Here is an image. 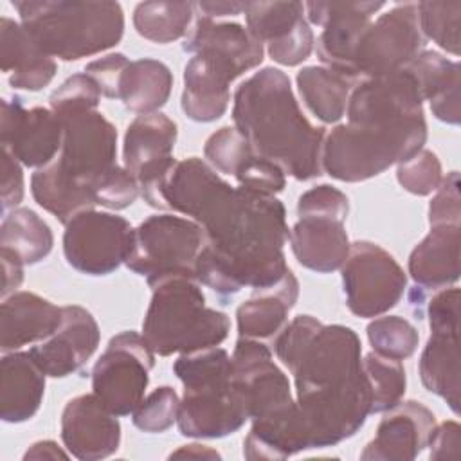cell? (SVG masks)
<instances>
[{"instance_id": "cell-1", "label": "cell", "mask_w": 461, "mask_h": 461, "mask_svg": "<svg viewBox=\"0 0 461 461\" xmlns=\"http://www.w3.org/2000/svg\"><path fill=\"white\" fill-rule=\"evenodd\" d=\"M193 220L205 238L194 277L216 294L265 288L288 270L285 245L290 229L285 205L276 196L232 187L221 178Z\"/></svg>"}, {"instance_id": "cell-2", "label": "cell", "mask_w": 461, "mask_h": 461, "mask_svg": "<svg viewBox=\"0 0 461 461\" xmlns=\"http://www.w3.org/2000/svg\"><path fill=\"white\" fill-rule=\"evenodd\" d=\"M232 121L256 155L295 180L322 175L324 128H315L304 117L283 70L265 67L245 79L234 92Z\"/></svg>"}, {"instance_id": "cell-3", "label": "cell", "mask_w": 461, "mask_h": 461, "mask_svg": "<svg viewBox=\"0 0 461 461\" xmlns=\"http://www.w3.org/2000/svg\"><path fill=\"white\" fill-rule=\"evenodd\" d=\"M20 23L50 58L77 61L115 47L124 34L117 2H13Z\"/></svg>"}, {"instance_id": "cell-4", "label": "cell", "mask_w": 461, "mask_h": 461, "mask_svg": "<svg viewBox=\"0 0 461 461\" xmlns=\"http://www.w3.org/2000/svg\"><path fill=\"white\" fill-rule=\"evenodd\" d=\"M173 371L184 385L178 430L185 438L216 439L240 430L249 409L230 382V355L218 346L182 353Z\"/></svg>"}, {"instance_id": "cell-5", "label": "cell", "mask_w": 461, "mask_h": 461, "mask_svg": "<svg viewBox=\"0 0 461 461\" xmlns=\"http://www.w3.org/2000/svg\"><path fill=\"white\" fill-rule=\"evenodd\" d=\"M151 301L142 321V337L155 355L169 357L220 346L229 331V315L209 308L193 276H167L149 285Z\"/></svg>"}, {"instance_id": "cell-6", "label": "cell", "mask_w": 461, "mask_h": 461, "mask_svg": "<svg viewBox=\"0 0 461 461\" xmlns=\"http://www.w3.org/2000/svg\"><path fill=\"white\" fill-rule=\"evenodd\" d=\"M425 117L389 124H337L322 140L321 167L340 182L373 178L423 148Z\"/></svg>"}, {"instance_id": "cell-7", "label": "cell", "mask_w": 461, "mask_h": 461, "mask_svg": "<svg viewBox=\"0 0 461 461\" xmlns=\"http://www.w3.org/2000/svg\"><path fill=\"white\" fill-rule=\"evenodd\" d=\"M203 241V230L194 220L167 212L153 214L133 229L124 265L146 277L148 285L167 276L194 277Z\"/></svg>"}, {"instance_id": "cell-8", "label": "cell", "mask_w": 461, "mask_h": 461, "mask_svg": "<svg viewBox=\"0 0 461 461\" xmlns=\"http://www.w3.org/2000/svg\"><path fill=\"white\" fill-rule=\"evenodd\" d=\"M340 272L346 306L362 319L387 313L407 290L403 268L385 249L371 241L351 243Z\"/></svg>"}, {"instance_id": "cell-9", "label": "cell", "mask_w": 461, "mask_h": 461, "mask_svg": "<svg viewBox=\"0 0 461 461\" xmlns=\"http://www.w3.org/2000/svg\"><path fill=\"white\" fill-rule=\"evenodd\" d=\"M155 353L137 331L113 335L92 367V393L117 416L131 414L144 400Z\"/></svg>"}, {"instance_id": "cell-10", "label": "cell", "mask_w": 461, "mask_h": 461, "mask_svg": "<svg viewBox=\"0 0 461 461\" xmlns=\"http://www.w3.org/2000/svg\"><path fill=\"white\" fill-rule=\"evenodd\" d=\"M425 50L418 23V5L400 4L380 14L358 38L351 74L355 81L405 68Z\"/></svg>"}, {"instance_id": "cell-11", "label": "cell", "mask_w": 461, "mask_h": 461, "mask_svg": "<svg viewBox=\"0 0 461 461\" xmlns=\"http://www.w3.org/2000/svg\"><path fill=\"white\" fill-rule=\"evenodd\" d=\"M131 234L133 227L126 218L88 209L65 225L63 254L81 274L108 276L126 261Z\"/></svg>"}, {"instance_id": "cell-12", "label": "cell", "mask_w": 461, "mask_h": 461, "mask_svg": "<svg viewBox=\"0 0 461 461\" xmlns=\"http://www.w3.org/2000/svg\"><path fill=\"white\" fill-rule=\"evenodd\" d=\"M59 119L63 140L56 160L70 178L94 189L117 166V130L97 110L72 112L59 115Z\"/></svg>"}, {"instance_id": "cell-13", "label": "cell", "mask_w": 461, "mask_h": 461, "mask_svg": "<svg viewBox=\"0 0 461 461\" xmlns=\"http://www.w3.org/2000/svg\"><path fill=\"white\" fill-rule=\"evenodd\" d=\"M230 382L243 396L249 418H270L295 407L288 376L263 340L240 337L230 355Z\"/></svg>"}, {"instance_id": "cell-14", "label": "cell", "mask_w": 461, "mask_h": 461, "mask_svg": "<svg viewBox=\"0 0 461 461\" xmlns=\"http://www.w3.org/2000/svg\"><path fill=\"white\" fill-rule=\"evenodd\" d=\"M384 2H306L304 16L322 27L315 49L324 67L353 79V54L360 34ZM355 81V79H353Z\"/></svg>"}, {"instance_id": "cell-15", "label": "cell", "mask_w": 461, "mask_h": 461, "mask_svg": "<svg viewBox=\"0 0 461 461\" xmlns=\"http://www.w3.org/2000/svg\"><path fill=\"white\" fill-rule=\"evenodd\" d=\"M63 124L50 108H23L18 95L2 99L0 142L22 166L43 167L61 149Z\"/></svg>"}, {"instance_id": "cell-16", "label": "cell", "mask_w": 461, "mask_h": 461, "mask_svg": "<svg viewBox=\"0 0 461 461\" xmlns=\"http://www.w3.org/2000/svg\"><path fill=\"white\" fill-rule=\"evenodd\" d=\"M346 115L351 124H389L425 117L421 94L407 68L357 81Z\"/></svg>"}, {"instance_id": "cell-17", "label": "cell", "mask_w": 461, "mask_h": 461, "mask_svg": "<svg viewBox=\"0 0 461 461\" xmlns=\"http://www.w3.org/2000/svg\"><path fill=\"white\" fill-rule=\"evenodd\" d=\"M249 32L267 43L268 56L285 67H295L313 50V32L301 2H249L245 9Z\"/></svg>"}, {"instance_id": "cell-18", "label": "cell", "mask_w": 461, "mask_h": 461, "mask_svg": "<svg viewBox=\"0 0 461 461\" xmlns=\"http://www.w3.org/2000/svg\"><path fill=\"white\" fill-rule=\"evenodd\" d=\"M101 331L94 315L77 304L61 306L59 328L29 349L47 376L65 378L79 371L99 346Z\"/></svg>"}, {"instance_id": "cell-19", "label": "cell", "mask_w": 461, "mask_h": 461, "mask_svg": "<svg viewBox=\"0 0 461 461\" xmlns=\"http://www.w3.org/2000/svg\"><path fill=\"white\" fill-rule=\"evenodd\" d=\"M176 122L162 112L137 115L126 128L122 162L137 180L140 193L157 184L175 162Z\"/></svg>"}, {"instance_id": "cell-20", "label": "cell", "mask_w": 461, "mask_h": 461, "mask_svg": "<svg viewBox=\"0 0 461 461\" xmlns=\"http://www.w3.org/2000/svg\"><path fill=\"white\" fill-rule=\"evenodd\" d=\"M61 441L81 461L104 459L121 445V423L94 393L79 394L61 412Z\"/></svg>"}, {"instance_id": "cell-21", "label": "cell", "mask_w": 461, "mask_h": 461, "mask_svg": "<svg viewBox=\"0 0 461 461\" xmlns=\"http://www.w3.org/2000/svg\"><path fill=\"white\" fill-rule=\"evenodd\" d=\"M436 416L423 403L407 400L385 411L375 438L360 452L362 461H407L427 448Z\"/></svg>"}, {"instance_id": "cell-22", "label": "cell", "mask_w": 461, "mask_h": 461, "mask_svg": "<svg viewBox=\"0 0 461 461\" xmlns=\"http://www.w3.org/2000/svg\"><path fill=\"white\" fill-rule=\"evenodd\" d=\"M182 49L189 54H202L221 67L234 77L261 65L265 47L256 40L247 27L236 22H220L198 16L194 27L187 34Z\"/></svg>"}, {"instance_id": "cell-23", "label": "cell", "mask_w": 461, "mask_h": 461, "mask_svg": "<svg viewBox=\"0 0 461 461\" xmlns=\"http://www.w3.org/2000/svg\"><path fill=\"white\" fill-rule=\"evenodd\" d=\"M61 324V306L32 292H14L0 306L2 353L49 339Z\"/></svg>"}, {"instance_id": "cell-24", "label": "cell", "mask_w": 461, "mask_h": 461, "mask_svg": "<svg viewBox=\"0 0 461 461\" xmlns=\"http://www.w3.org/2000/svg\"><path fill=\"white\" fill-rule=\"evenodd\" d=\"M0 68L14 90L38 92L56 76V61L47 56L20 22L0 18Z\"/></svg>"}, {"instance_id": "cell-25", "label": "cell", "mask_w": 461, "mask_h": 461, "mask_svg": "<svg viewBox=\"0 0 461 461\" xmlns=\"http://www.w3.org/2000/svg\"><path fill=\"white\" fill-rule=\"evenodd\" d=\"M288 241L299 265L319 274L339 270L351 245L344 221L319 216L299 218L290 229Z\"/></svg>"}, {"instance_id": "cell-26", "label": "cell", "mask_w": 461, "mask_h": 461, "mask_svg": "<svg viewBox=\"0 0 461 461\" xmlns=\"http://www.w3.org/2000/svg\"><path fill=\"white\" fill-rule=\"evenodd\" d=\"M236 77L214 59L194 54L184 68V90L180 106L185 117L196 122L220 119L230 101L229 85Z\"/></svg>"}, {"instance_id": "cell-27", "label": "cell", "mask_w": 461, "mask_h": 461, "mask_svg": "<svg viewBox=\"0 0 461 461\" xmlns=\"http://www.w3.org/2000/svg\"><path fill=\"white\" fill-rule=\"evenodd\" d=\"M45 373L29 351H9L0 360V418L5 423L31 420L43 400Z\"/></svg>"}, {"instance_id": "cell-28", "label": "cell", "mask_w": 461, "mask_h": 461, "mask_svg": "<svg viewBox=\"0 0 461 461\" xmlns=\"http://www.w3.org/2000/svg\"><path fill=\"white\" fill-rule=\"evenodd\" d=\"M299 297V281L288 268L285 276L265 288H254L250 299L236 310L238 335L256 340L274 339L286 324L288 312Z\"/></svg>"}, {"instance_id": "cell-29", "label": "cell", "mask_w": 461, "mask_h": 461, "mask_svg": "<svg viewBox=\"0 0 461 461\" xmlns=\"http://www.w3.org/2000/svg\"><path fill=\"white\" fill-rule=\"evenodd\" d=\"M461 225H436L412 249L409 274L420 288H445L459 279Z\"/></svg>"}, {"instance_id": "cell-30", "label": "cell", "mask_w": 461, "mask_h": 461, "mask_svg": "<svg viewBox=\"0 0 461 461\" xmlns=\"http://www.w3.org/2000/svg\"><path fill=\"white\" fill-rule=\"evenodd\" d=\"M405 68L412 74L421 99L430 103L434 117L447 124H459V63L436 50H423Z\"/></svg>"}, {"instance_id": "cell-31", "label": "cell", "mask_w": 461, "mask_h": 461, "mask_svg": "<svg viewBox=\"0 0 461 461\" xmlns=\"http://www.w3.org/2000/svg\"><path fill=\"white\" fill-rule=\"evenodd\" d=\"M418 371L423 387L459 414V328H436L421 351Z\"/></svg>"}, {"instance_id": "cell-32", "label": "cell", "mask_w": 461, "mask_h": 461, "mask_svg": "<svg viewBox=\"0 0 461 461\" xmlns=\"http://www.w3.org/2000/svg\"><path fill=\"white\" fill-rule=\"evenodd\" d=\"M308 448V434L297 403L286 412L252 420V427L243 441V456L249 461L286 459Z\"/></svg>"}, {"instance_id": "cell-33", "label": "cell", "mask_w": 461, "mask_h": 461, "mask_svg": "<svg viewBox=\"0 0 461 461\" xmlns=\"http://www.w3.org/2000/svg\"><path fill=\"white\" fill-rule=\"evenodd\" d=\"M31 193L40 207L67 225L76 214L97 205L92 189L70 178L54 158L31 176Z\"/></svg>"}, {"instance_id": "cell-34", "label": "cell", "mask_w": 461, "mask_h": 461, "mask_svg": "<svg viewBox=\"0 0 461 461\" xmlns=\"http://www.w3.org/2000/svg\"><path fill=\"white\" fill-rule=\"evenodd\" d=\"M173 88V72L169 67L153 58L130 61L121 81L119 99L126 110L142 115L162 108Z\"/></svg>"}, {"instance_id": "cell-35", "label": "cell", "mask_w": 461, "mask_h": 461, "mask_svg": "<svg viewBox=\"0 0 461 461\" xmlns=\"http://www.w3.org/2000/svg\"><path fill=\"white\" fill-rule=\"evenodd\" d=\"M297 88L308 110L324 124L339 122L357 81L328 67L310 65L297 72Z\"/></svg>"}, {"instance_id": "cell-36", "label": "cell", "mask_w": 461, "mask_h": 461, "mask_svg": "<svg viewBox=\"0 0 461 461\" xmlns=\"http://www.w3.org/2000/svg\"><path fill=\"white\" fill-rule=\"evenodd\" d=\"M54 245V234L45 220L32 209L16 207L4 214L0 227V249L11 250L23 265L43 261Z\"/></svg>"}, {"instance_id": "cell-37", "label": "cell", "mask_w": 461, "mask_h": 461, "mask_svg": "<svg viewBox=\"0 0 461 461\" xmlns=\"http://www.w3.org/2000/svg\"><path fill=\"white\" fill-rule=\"evenodd\" d=\"M194 4L140 2L133 11L135 31L155 43H171L187 34Z\"/></svg>"}, {"instance_id": "cell-38", "label": "cell", "mask_w": 461, "mask_h": 461, "mask_svg": "<svg viewBox=\"0 0 461 461\" xmlns=\"http://www.w3.org/2000/svg\"><path fill=\"white\" fill-rule=\"evenodd\" d=\"M362 367L371 387V414L385 412L402 402L407 376L400 360L371 351L362 358Z\"/></svg>"}, {"instance_id": "cell-39", "label": "cell", "mask_w": 461, "mask_h": 461, "mask_svg": "<svg viewBox=\"0 0 461 461\" xmlns=\"http://www.w3.org/2000/svg\"><path fill=\"white\" fill-rule=\"evenodd\" d=\"M418 23L423 38L432 40L438 47L452 56H459V31H461V2H420Z\"/></svg>"}, {"instance_id": "cell-40", "label": "cell", "mask_w": 461, "mask_h": 461, "mask_svg": "<svg viewBox=\"0 0 461 461\" xmlns=\"http://www.w3.org/2000/svg\"><path fill=\"white\" fill-rule=\"evenodd\" d=\"M367 339L375 353L405 360L418 349V330L400 315H380L367 324Z\"/></svg>"}, {"instance_id": "cell-41", "label": "cell", "mask_w": 461, "mask_h": 461, "mask_svg": "<svg viewBox=\"0 0 461 461\" xmlns=\"http://www.w3.org/2000/svg\"><path fill=\"white\" fill-rule=\"evenodd\" d=\"M252 148L236 126H223L203 144V155L207 162L220 173L236 175L240 167L252 155Z\"/></svg>"}, {"instance_id": "cell-42", "label": "cell", "mask_w": 461, "mask_h": 461, "mask_svg": "<svg viewBox=\"0 0 461 461\" xmlns=\"http://www.w3.org/2000/svg\"><path fill=\"white\" fill-rule=\"evenodd\" d=\"M178 407L180 398L176 391L169 385H160L139 403L131 412V421L142 432L160 434L176 421Z\"/></svg>"}, {"instance_id": "cell-43", "label": "cell", "mask_w": 461, "mask_h": 461, "mask_svg": "<svg viewBox=\"0 0 461 461\" xmlns=\"http://www.w3.org/2000/svg\"><path fill=\"white\" fill-rule=\"evenodd\" d=\"M396 180L407 193L427 196L434 193L443 180L441 162L436 153L421 148L412 157L398 164Z\"/></svg>"}, {"instance_id": "cell-44", "label": "cell", "mask_w": 461, "mask_h": 461, "mask_svg": "<svg viewBox=\"0 0 461 461\" xmlns=\"http://www.w3.org/2000/svg\"><path fill=\"white\" fill-rule=\"evenodd\" d=\"M101 101V90L88 74H72L49 97V106L56 115L81 110H95Z\"/></svg>"}, {"instance_id": "cell-45", "label": "cell", "mask_w": 461, "mask_h": 461, "mask_svg": "<svg viewBox=\"0 0 461 461\" xmlns=\"http://www.w3.org/2000/svg\"><path fill=\"white\" fill-rule=\"evenodd\" d=\"M348 212H349L348 196L340 189L330 184H321L304 191L297 202L299 218L319 216V218H333L339 221H346Z\"/></svg>"}, {"instance_id": "cell-46", "label": "cell", "mask_w": 461, "mask_h": 461, "mask_svg": "<svg viewBox=\"0 0 461 461\" xmlns=\"http://www.w3.org/2000/svg\"><path fill=\"white\" fill-rule=\"evenodd\" d=\"M92 191L97 205H103L112 211H121L130 207L140 193L137 180L126 171L124 166H119V164L112 171H108L94 185Z\"/></svg>"}, {"instance_id": "cell-47", "label": "cell", "mask_w": 461, "mask_h": 461, "mask_svg": "<svg viewBox=\"0 0 461 461\" xmlns=\"http://www.w3.org/2000/svg\"><path fill=\"white\" fill-rule=\"evenodd\" d=\"M286 173L274 162L252 153L234 175L238 184L254 193L276 196L286 185Z\"/></svg>"}, {"instance_id": "cell-48", "label": "cell", "mask_w": 461, "mask_h": 461, "mask_svg": "<svg viewBox=\"0 0 461 461\" xmlns=\"http://www.w3.org/2000/svg\"><path fill=\"white\" fill-rule=\"evenodd\" d=\"M429 203V223L436 225H461V196H459V173L450 171L443 176L439 187L434 191Z\"/></svg>"}, {"instance_id": "cell-49", "label": "cell", "mask_w": 461, "mask_h": 461, "mask_svg": "<svg viewBox=\"0 0 461 461\" xmlns=\"http://www.w3.org/2000/svg\"><path fill=\"white\" fill-rule=\"evenodd\" d=\"M130 59L122 52H110L103 58L90 61L85 67V74H88L101 90V95L108 99H119L121 81L124 70L128 68Z\"/></svg>"}, {"instance_id": "cell-50", "label": "cell", "mask_w": 461, "mask_h": 461, "mask_svg": "<svg viewBox=\"0 0 461 461\" xmlns=\"http://www.w3.org/2000/svg\"><path fill=\"white\" fill-rule=\"evenodd\" d=\"M23 191L22 164L7 149H2V214H7L9 209H16V205L23 200Z\"/></svg>"}, {"instance_id": "cell-51", "label": "cell", "mask_w": 461, "mask_h": 461, "mask_svg": "<svg viewBox=\"0 0 461 461\" xmlns=\"http://www.w3.org/2000/svg\"><path fill=\"white\" fill-rule=\"evenodd\" d=\"M430 459H459L461 456V427L457 421H443L434 427L429 439Z\"/></svg>"}, {"instance_id": "cell-52", "label": "cell", "mask_w": 461, "mask_h": 461, "mask_svg": "<svg viewBox=\"0 0 461 461\" xmlns=\"http://www.w3.org/2000/svg\"><path fill=\"white\" fill-rule=\"evenodd\" d=\"M0 259H2V299H5L7 295L18 292L16 288L22 285L23 281V263L20 261V258H16L11 250L7 249H0Z\"/></svg>"}, {"instance_id": "cell-53", "label": "cell", "mask_w": 461, "mask_h": 461, "mask_svg": "<svg viewBox=\"0 0 461 461\" xmlns=\"http://www.w3.org/2000/svg\"><path fill=\"white\" fill-rule=\"evenodd\" d=\"M249 2H196L194 9L200 11L198 16L205 18H223V16H236L245 13Z\"/></svg>"}, {"instance_id": "cell-54", "label": "cell", "mask_w": 461, "mask_h": 461, "mask_svg": "<svg viewBox=\"0 0 461 461\" xmlns=\"http://www.w3.org/2000/svg\"><path fill=\"white\" fill-rule=\"evenodd\" d=\"M68 452H65L56 441L43 439L32 443L27 452L23 454V459H67Z\"/></svg>"}, {"instance_id": "cell-55", "label": "cell", "mask_w": 461, "mask_h": 461, "mask_svg": "<svg viewBox=\"0 0 461 461\" xmlns=\"http://www.w3.org/2000/svg\"><path fill=\"white\" fill-rule=\"evenodd\" d=\"M220 459L221 456L207 447V445H202V443H189V445H182L180 448H176L175 452L169 454V459Z\"/></svg>"}]
</instances>
